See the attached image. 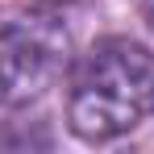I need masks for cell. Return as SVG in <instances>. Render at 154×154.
I'll list each match as a JSON object with an SVG mask.
<instances>
[{
	"label": "cell",
	"mask_w": 154,
	"mask_h": 154,
	"mask_svg": "<svg viewBox=\"0 0 154 154\" xmlns=\"http://www.w3.org/2000/svg\"><path fill=\"white\" fill-rule=\"evenodd\" d=\"M154 112V54L129 38H104L71 71L67 121L83 142H112Z\"/></svg>",
	"instance_id": "obj_1"
},
{
	"label": "cell",
	"mask_w": 154,
	"mask_h": 154,
	"mask_svg": "<svg viewBox=\"0 0 154 154\" xmlns=\"http://www.w3.org/2000/svg\"><path fill=\"white\" fill-rule=\"evenodd\" d=\"M42 79V50L29 42V33L0 25V108L17 104Z\"/></svg>",
	"instance_id": "obj_2"
},
{
	"label": "cell",
	"mask_w": 154,
	"mask_h": 154,
	"mask_svg": "<svg viewBox=\"0 0 154 154\" xmlns=\"http://www.w3.org/2000/svg\"><path fill=\"white\" fill-rule=\"evenodd\" d=\"M46 4H71V0H46Z\"/></svg>",
	"instance_id": "obj_3"
}]
</instances>
